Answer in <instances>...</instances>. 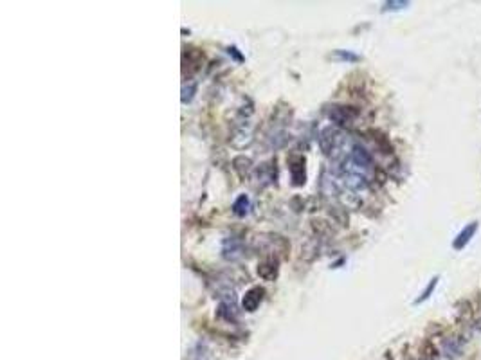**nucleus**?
Wrapping results in <instances>:
<instances>
[{
    "mask_svg": "<svg viewBox=\"0 0 481 360\" xmlns=\"http://www.w3.org/2000/svg\"><path fill=\"white\" fill-rule=\"evenodd\" d=\"M443 351H445L447 357H456V355H460L461 342L456 341V339H447L445 344H443Z\"/></svg>",
    "mask_w": 481,
    "mask_h": 360,
    "instance_id": "nucleus-4",
    "label": "nucleus"
},
{
    "mask_svg": "<svg viewBox=\"0 0 481 360\" xmlns=\"http://www.w3.org/2000/svg\"><path fill=\"white\" fill-rule=\"evenodd\" d=\"M386 7H384V11L387 9H402V7H407L409 5V2H386Z\"/></svg>",
    "mask_w": 481,
    "mask_h": 360,
    "instance_id": "nucleus-7",
    "label": "nucleus"
},
{
    "mask_svg": "<svg viewBox=\"0 0 481 360\" xmlns=\"http://www.w3.org/2000/svg\"><path fill=\"white\" fill-rule=\"evenodd\" d=\"M337 56H339V58H342V59H348V61H357V59H359L357 54H352V52H341V51L337 52Z\"/></svg>",
    "mask_w": 481,
    "mask_h": 360,
    "instance_id": "nucleus-8",
    "label": "nucleus"
},
{
    "mask_svg": "<svg viewBox=\"0 0 481 360\" xmlns=\"http://www.w3.org/2000/svg\"><path fill=\"white\" fill-rule=\"evenodd\" d=\"M436 285H438V277H432L431 283H429V285L426 286V290L422 292L420 297H418L417 301H415V305H420L422 301H426V299H429V296H431V294H432V290H434V286H436Z\"/></svg>",
    "mask_w": 481,
    "mask_h": 360,
    "instance_id": "nucleus-5",
    "label": "nucleus"
},
{
    "mask_svg": "<svg viewBox=\"0 0 481 360\" xmlns=\"http://www.w3.org/2000/svg\"><path fill=\"white\" fill-rule=\"evenodd\" d=\"M330 117L339 124L350 123L353 119L357 117V110L350 108V106H333L332 112H330Z\"/></svg>",
    "mask_w": 481,
    "mask_h": 360,
    "instance_id": "nucleus-1",
    "label": "nucleus"
},
{
    "mask_svg": "<svg viewBox=\"0 0 481 360\" xmlns=\"http://www.w3.org/2000/svg\"><path fill=\"white\" fill-rule=\"evenodd\" d=\"M476 229H478V222H471L469 225H465V229H463V231L456 236V240H454V249H456V251H461L467 243L471 242L472 236L476 234Z\"/></svg>",
    "mask_w": 481,
    "mask_h": 360,
    "instance_id": "nucleus-2",
    "label": "nucleus"
},
{
    "mask_svg": "<svg viewBox=\"0 0 481 360\" xmlns=\"http://www.w3.org/2000/svg\"><path fill=\"white\" fill-rule=\"evenodd\" d=\"M249 207V200L247 197H240L238 200H236V204H234V211H236V214H245V209Z\"/></svg>",
    "mask_w": 481,
    "mask_h": 360,
    "instance_id": "nucleus-6",
    "label": "nucleus"
},
{
    "mask_svg": "<svg viewBox=\"0 0 481 360\" xmlns=\"http://www.w3.org/2000/svg\"><path fill=\"white\" fill-rule=\"evenodd\" d=\"M262 294L263 290H260V288H254V290H251L245 296V299H243V308L249 311L256 310V306L260 305V301H262Z\"/></svg>",
    "mask_w": 481,
    "mask_h": 360,
    "instance_id": "nucleus-3",
    "label": "nucleus"
}]
</instances>
